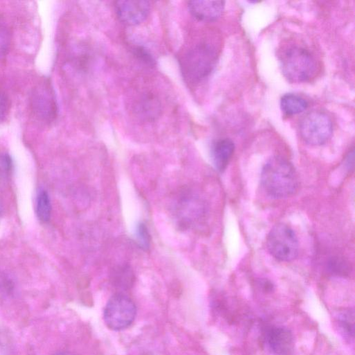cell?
<instances>
[{
    "mask_svg": "<svg viewBox=\"0 0 355 355\" xmlns=\"http://www.w3.org/2000/svg\"><path fill=\"white\" fill-rule=\"evenodd\" d=\"M136 313V306L132 300L123 294L118 293L107 301L103 311V319L109 329L120 331L132 323Z\"/></svg>",
    "mask_w": 355,
    "mask_h": 355,
    "instance_id": "5b68a950",
    "label": "cell"
},
{
    "mask_svg": "<svg viewBox=\"0 0 355 355\" xmlns=\"http://www.w3.org/2000/svg\"><path fill=\"white\" fill-rule=\"evenodd\" d=\"M264 343L275 355H291L294 349V337L286 327L270 326L263 334Z\"/></svg>",
    "mask_w": 355,
    "mask_h": 355,
    "instance_id": "ba28073f",
    "label": "cell"
},
{
    "mask_svg": "<svg viewBox=\"0 0 355 355\" xmlns=\"http://www.w3.org/2000/svg\"><path fill=\"white\" fill-rule=\"evenodd\" d=\"M11 36L8 26L0 21V59L7 54L10 46Z\"/></svg>",
    "mask_w": 355,
    "mask_h": 355,
    "instance_id": "9a60e30c",
    "label": "cell"
},
{
    "mask_svg": "<svg viewBox=\"0 0 355 355\" xmlns=\"http://www.w3.org/2000/svg\"><path fill=\"white\" fill-rule=\"evenodd\" d=\"M8 111V101L5 94L0 91V122L5 118Z\"/></svg>",
    "mask_w": 355,
    "mask_h": 355,
    "instance_id": "ac0fdd59",
    "label": "cell"
},
{
    "mask_svg": "<svg viewBox=\"0 0 355 355\" xmlns=\"http://www.w3.org/2000/svg\"><path fill=\"white\" fill-rule=\"evenodd\" d=\"M135 235L140 248L147 250L150 246V237L145 223L141 222L137 225Z\"/></svg>",
    "mask_w": 355,
    "mask_h": 355,
    "instance_id": "2e32d148",
    "label": "cell"
},
{
    "mask_svg": "<svg viewBox=\"0 0 355 355\" xmlns=\"http://www.w3.org/2000/svg\"><path fill=\"white\" fill-rule=\"evenodd\" d=\"M2 211H3V205H2V203L0 200V216L1 215Z\"/></svg>",
    "mask_w": 355,
    "mask_h": 355,
    "instance_id": "7402d4cb",
    "label": "cell"
},
{
    "mask_svg": "<svg viewBox=\"0 0 355 355\" xmlns=\"http://www.w3.org/2000/svg\"><path fill=\"white\" fill-rule=\"evenodd\" d=\"M234 151V144L228 138L217 140L211 148V158L215 168L223 171L227 167Z\"/></svg>",
    "mask_w": 355,
    "mask_h": 355,
    "instance_id": "8fae6325",
    "label": "cell"
},
{
    "mask_svg": "<svg viewBox=\"0 0 355 355\" xmlns=\"http://www.w3.org/2000/svg\"><path fill=\"white\" fill-rule=\"evenodd\" d=\"M338 330L344 338L350 341L354 339V312L353 309H346L338 313L336 317Z\"/></svg>",
    "mask_w": 355,
    "mask_h": 355,
    "instance_id": "4fadbf2b",
    "label": "cell"
},
{
    "mask_svg": "<svg viewBox=\"0 0 355 355\" xmlns=\"http://www.w3.org/2000/svg\"><path fill=\"white\" fill-rule=\"evenodd\" d=\"M225 7L223 1H191L188 8L191 14L197 19L203 21H212L222 15Z\"/></svg>",
    "mask_w": 355,
    "mask_h": 355,
    "instance_id": "30bf717a",
    "label": "cell"
},
{
    "mask_svg": "<svg viewBox=\"0 0 355 355\" xmlns=\"http://www.w3.org/2000/svg\"><path fill=\"white\" fill-rule=\"evenodd\" d=\"M280 106L285 114L292 116L304 111L308 103L304 98L299 95L286 94L282 97Z\"/></svg>",
    "mask_w": 355,
    "mask_h": 355,
    "instance_id": "7c38bea8",
    "label": "cell"
},
{
    "mask_svg": "<svg viewBox=\"0 0 355 355\" xmlns=\"http://www.w3.org/2000/svg\"><path fill=\"white\" fill-rule=\"evenodd\" d=\"M137 55L144 61L148 63L153 64V60L150 55V54L146 51V49L139 47L138 49H136Z\"/></svg>",
    "mask_w": 355,
    "mask_h": 355,
    "instance_id": "d6986e66",
    "label": "cell"
},
{
    "mask_svg": "<svg viewBox=\"0 0 355 355\" xmlns=\"http://www.w3.org/2000/svg\"><path fill=\"white\" fill-rule=\"evenodd\" d=\"M261 182L266 193L275 198L291 196L299 187L294 166L280 156L272 157L267 161L262 168Z\"/></svg>",
    "mask_w": 355,
    "mask_h": 355,
    "instance_id": "6da1fadb",
    "label": "cell"
},
{
    "mask_svg": "<svg viewBox=\"0 0 355 355\" xmlns=\"http://www.w3.org/2000/svg\"><path fill=\"white\" fill-rule=\"evenodd\" d=\"M299 129L302 138L307 144L319 146L330 138L333 126L330 118L326 114L313 111L302 118Z\"/></svg>",
    "mask_w": 355,
    "mask_h": 355,
    "instance_id": "8992f818",
    "label": "cell"
},
{
    "mask_svg": "<svg viewBox=\"0 0 355 355\" xmlns=\"http://www.w3.org/2000/svg\"><path fill=\"white\" fill-rule=\"evenodd\" d=\"M53 355H75L74 354L69 352H58Z\"/></svg>",
    "mask_w": 355,
    "mask_h": 355,
    "instance_id": "44dd1931",
    "label": "cell"
},
{
    "mask_svg": "<svg viewBox=\"0 0 355 355\" xmlns=\"http://www.w3.org/2000/svg\"><path fill=\"white\" fill-rule=\"evenodd\" d=\"M216 49L208 42H201L189 49L181 59V69L187 80L196 83L207 78L217 60Z\"/></svg>",
    "mask_w": 355,
    "mask_h": 355,
    "instance_id": "7a4b0ae2",
    "label": "cell"
},
{
    "mask_svg": "<svg viewBox=\"0 0 355 355\" xmlns=\"http://www.w3.org/2000/svg\"><path fill=\"white\" fill-rule=\"evenodd\" d=\"M279 60L284 75L291 82L307 81L317 71L315 58L309 50L297 44L286 47L280 54Z\"/></svg>",
    "mask_w": 355,
    "mask_h": 355,
    "instance_id": "3957f363",
    "label": "cell"
},
{
    "mask_svg": "<svg viewBox=\"0 0 355 355\" xmlns=\"http://www.w3.org/2000/svg\"><path fill=\"white\" fill-rule=\"evenodd\" d=\"M353 163H354V151L349 153L347 158V164L348 166L349 169L353 168Z\"/></svg>",
    "mask_w": 355,
    "mask_h": 355,
    "instance_id": "ffe728a7",
    "label": "cell"
},
{
    "mask_svg": "<svg viewBox=\"0 0 355 355\" xmlns=\"http://www.w3.org/2000/svg\"><path fill=\"white\" fill-rule=\"evenodd\" d=\"M115 10L119 18L129 25L142 23L148 16L150 4L148 1L123 0L115 3Z\"/></svg>",
    "mask_w": 355,
    "mask_h": 355,
    "instance_id": "9c48e42d",
    "label": "cell"
},
{
    "mask_svg": "<svg viewBox=\"0 0 355 355\" xmlns=\"http://www.w3.org/2000/svg\"><path fill=\"white\" fill-rule=\"evenodd\" d=\"M12 168V159L7 153L0 154V173L8 174Z\"/></svg>",
    "mask_w": 355,
    "mask_h": 355,
    "instance_id": "e0dca14e",
    "label": "cell"
},
{
    "mask_svg": "<svg viewBox=\"0 0 355 355\" xmlns=\"http://www.w3.org/2000/svg\"><path fill=\"white\" fill-rule=\"evenodd\" d=\"M36 213L38 218L42 222H47L51 217V205L48 193L40 190L36 199Z\"/></svg>",
    "mask_w": 355,
    "mask_h": 355,
    "instance_id": "5bb4252c",
    "label": "cell"
},
{
    "mask_svg": "<svg viewBox=\"0 0 355 355\" xmlns=\"http://www.w3.org/2000/svg\"><path fill=\"white\" fill-rule=\"evenodd\" d=\"M266 243L270 254L279 261H290L298 254L297 236L293 230L286 224L275 225L268 235Z\"/></svg>",
    "mask_w": 355,
    "mask_h": 355,
    "instance_id": "277c9868",
    "label": "cell"
},
{
    "mask_svg": "<svg viewBox=\"0 0 355 355\" xmlns=\"http://www.w3.org/2000/svg\"><path fill=\"white\" fill-rule=\"evenodd\" d=\"M31 106L33 114L44 122H51L56 117L55 96L49 81L41 82L33 89Z\"/></svg>",
    "mask_w": 355,
    "mask_h": 355,
    "instance_id": "52a82bcc",
    "label": "cell"
}]
</instances>
